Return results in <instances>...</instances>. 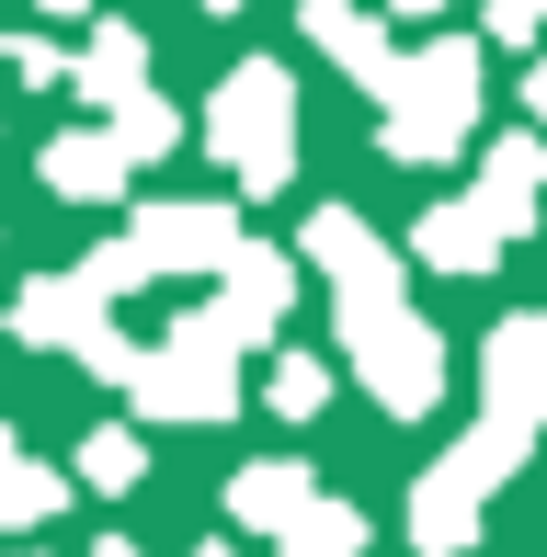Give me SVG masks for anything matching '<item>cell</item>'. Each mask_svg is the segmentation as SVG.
<instances>
[{
    "instance_id": "e0dca14e",
    "label": "cell",
    "mask_w": 547,
    "mask_h": 557,
    "mask_svg": "<svg viewBox=\"0 0 547 557\" xmlns=\"http://www.w3.org/2000/svg\"><path fill=\"white\" fill-rule=\"evenodd\" d=\"M490 23H502L513 46H525V35H547V0H490Z\"/></svg>"
},
{
    "instance_id": "3957f363",
    "label": "cell",
    "mask_w": 547,
    "mask_h": 557,
    "mask_svg": "<svg viewBox=\"0 0 547 557\" xmlns=\"http://www.w3.org/2000/svg\"><path fill=\"white\" fill-rule=\"evenodd\" d=\"M342 331H354V352H365V387L388 398V410H434V387H445V352H434V331H422L411 308H342Z\"/></svg>"
},
{
    "instance_id": "30bf717a",
    "label": "cell",
    "mask_w": 547,
    "mask_h": 557,
    "mask_svg": "<svg viewBox=\"0 0 547 557\" xmlns=\"http://www.w3.org/2000/svg\"><path fill=\"white\" fill-rule=\"evenodd\" d=\"M308 35H319V46H331V58H342V69H354V81H365V91H388V69H400V58H388V46H377V23H365V12H354V0H308Z\"/></svg>"
},
{
    "instance_id": "277c9868",
    "label": "cell",
    "mask_w": 547,
    "mask_h": 557,
    "mask_svg": "<svg viewBox=\"0 0 547 557\" xmlns=\"http://www.w3.org/2000/svg\"><path fill=\"white\" fill-rule=\"evenodd\" d=\"M308 250L331 262V285H342V308H400V262H388V239L377 227H354V216H308Z\"/></svg>"
},
{
    "instance_id": "9a60e30c",
    "label": "cell",
    "mask_w": 547,
    "mask_h": 557,
    "mask_svg": "<svg viewBox=\"0 0 547 557\" xmlns=\"http://www.w3.org/2000/svg\"><path fill=\"white\" fill-rule=\"evenodd\" d=\"M81 467L104 478V490H137V433H92V444H81Z\"/></svg>"
},
{
    "instance_id": "5b68a950",
    "label": "cell",
    "mask_w": 547,
    "mask_h": 557,
    "mask_svg": "<svg viewBox=\"0 0 547 557\" xmlns=\"http://www.w3.org/2000/svg\"><path fill=\"white\" fill-rule=\"evenodd\" d=\"M126 250H137L148 273H160V262H171V273H194V262L229 273V262H240V239H229V216H217V206H148Z\"/></svg>"
},
{
    "instance_id": "8992f818",
    "label": "cell",
    "mask_w": 547,
    "mask_h": 557,
    "mask_svg": "<svg viewBox=\"0 0 547 557\" xmlns=\"http://www.w3.org/2000/svg\"><path fill=\"white\" fill-rule=\"evenodd\" d=\"M285 296H296V273L285 262H263V250H240V262H229V296H217V331H229V342H263L274 331V319H285Z\"/></svg>"
},
{
    "instance_id": "5bb4252c",
    "label": "cell",
    "mask_w": 547,
    "mask_h": 557,
    "mask_svg": "<svg viewBox=\"0 0 547 557\" xmlns=\"http://www.w3.org/2000/svg\"><path fill=\"white\" fill-rule=\"evenodd\" d=\"M285 512H308V467H296V455L240 478V523H285Z\"/></svg>"
},
{
    "instance_id": "52a82bcc",
    "label": "cell",
    "mask_w": 547,
    "mask_h": 557,
    "mask_svg": "<svg viewBox=\"0 0 547 557\" xmlns=\"http://www.w3.org/2000/svg\"><path fill=\"white\" fill-rule=\"evenodd\" d=\"M536 183H547V148L513 137V148H490V171H479V194H467V206L513 239V227H536Z\"/></svg>"
},
{
    "instance_id": "6da1fadb",
    "label": "cell",
    "mask_w": 547,
    "mask_h": 557,
    "mask_svg": "<svg viewBox=\"0 0 547 557\" xmlns=\"http://www.w3.org/2000/svg\"><path fill=\"white\" fill-rule=\"evenodd\" d=\"M467 125H479V58L467 46H422L388 69V148L400 160H445Z\"/></svg>"
},
{
    "instance_id": "7402d4cb",
    "label": "cell",
    "mask_w": 547,
    "mask_h": 557,
    "mask_svg": "<svg viewBox=\"0 0 547 557\" xmlns=\"http://www.w3.org/2000/svg\"><path fill=\"white\" fill-rule=\"evenodd\" d=\"M217 557H229V546H217Z\"/></svg>"
},
{
    "instance_id": "2e32d148",
    "label": "cell",
    "mask_w": 547,
    "mask_h": 557,
    "mask_svg": "<svg viewBox=\"0 0 547 557\" xmlns=\"http://www.w3.org/2000/svg\"><path fill=\"white\" fill-rule=\"evenodd\" d=\"M319 398H331V375H319V364H285V375H274V410H285V421H308Z\"/></svg>"
},
{
    "instance_id": "ba28073f",
    "label": "cell",
    "mask_w": 547,
    "mask_h": 557,
    "mask_svg": "<svg viewBox=\"0 0 547 557\" xmlns=\"http://www.w3.org/2000/svg\"><path fill=\"white\" fill-rule=\"evenodd\" d=\"M46 183H58L69 206H114V194H126V148L114 137H58L46 148Z\"/></svg>"
},
{
    "instance_id": "ffe728a7",
    "label": "cell",
    "mask_w": 547,
    "mask_h": 557,
    "mask_svg": "<svg viewBox=\"0 0 547 557\" xmlns=\"http://www.w3.org/2000/svg\"><path fill=\"white\" fill-rule=\"evenodd\" d=\"M35 12H92V0H35Z\"/></svg>"
},
{
    "instance_id": "ac0fdd59",
    "label": "cell",
    "mask_w": 547,
    "mask_h": 557,
    "mask_svg": "<svg viewBox=\"0 0 547 557\" xmlns=\"http://www.w3.org/2000/svg\"><path fill=\"white\" fill-rule=\"evenodd\" d=\"M525 114H536V125H547V58H536V69H525Z\"/></svg>"
},
{
    "instance_id": "9c48e42d",
    "label": "cell",
    "mask_w": 547,
    "mask_h": 557,
    "mask_svg": "<svg viewBox=\"0 0 547 557\" xmlns=\"http://www.w3.org/2000/svg\"><path fill=\"white\" fill-rule=\"evenodd\" d=\"M81 91H92V103H114V114H137V103H148V46L126 35V23H104V35H92Z\"/></svg>"
},
{
    "instance_id": "d6986e66",
    "label": "cell",
    "mask_w": 547,
    "mask_h": 557,
    "mask_svg": "<svg viewBox=\"0 0 547 557\" xmlns=\"http://www.w3.org/2000/svg\"><path fill=\"white\" fill-rule=\"evenodd\" d=\"M388 12H411V23H434V12H457V0H388Z\"/></svg>"
},
{
    "instance_id": "4fadbf2b",
    "label": "cell",
    "mask_w": 547,
    "mask_h": 557,
    "mask_svg": "<svg viewBox=\"0 0 547 557\" xmlns=\"http://www.w3.org/2000/svg\"><path fill=\"white\" fill-rule=\"evenodd\" d=\"M46 512H58V478L23 467V444L0 433V523H46Z\"/></svg>"
},
{
    "instance_id": "44dd1931",
    "label": "cell",
    "mask_w": 547,
    "mask_h": 557,
    "mask_svg": "<svg viewBox=\"0 0 547 557\" xmlns=\"http://www.w3.org/2000/svg\"><path fill=\"white\" fill-rule=\"evenodd\" d=\"M92 557H137V546H92Z\"/></svg>"
},
{
    "instance_id": "8fae6325",
    "label": "cell",
    "mask_w": 547,
    "mask_h": 557,
    "mask_svg": "<svg viewBox=\"0 0 547 557\" xmlns=\"http://www.w3.org/2000/svg\"><path fill=\"white\" fill-rule=\"evenodd\" d=\"M490 250H502V227H490L479 206H434L422 216V262L434 273H490Z\"/></svg>"
},
{
    "instance_id": "7c38bea8",
    "label": "cell",
    "mask_w": 547,
    "mask_h": 557,
    "mask_svg": "<svg viewBox=\"0 0 547 557\" xmlns=\"http://www.w3.org/2000/svg\"><path fill=\"white\" fill-rule=\"evenodd\" d=\"M274 557H365V512H342V500H308V512L274 523Z\"/></svg>"
},
{
    "instance_id": "7a4b0ae2",
    "label": "cell",
    "mask_w": 547,
    "mask_h": 557,
    "mask_svg": "<svg viewBox=\"0 0 547 557\" xmlns=\"http://www.w3.org/2000/svg\"><path fill=\"white\" fill-rule=\"evenodd\" d=\"M206 137H217V160H229L252 194H274V183L296 171V81H285V69H263V58L229 69V91H217V125H206Z\"/></svg>"
}]
</instances>
